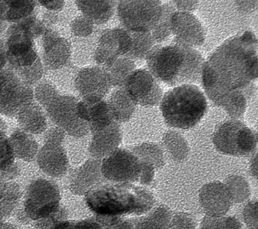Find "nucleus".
<instances>
[{
  "mask_svg": "<svg viewBox=\"0 0 258 229\" xmlns=\"http://www.w3.org/2000/svg\"><path fill=\"white\" fill-rule=\"evenodd\" d=\"M257 78V41L250 31L230 37L204 61L201 82L206 95L230 116L243 115Z\"/></svg>",
  "mask_w": 258,
  "mask_h": 229,
  "instance_id": "obj_1",
  "label": "nucleus"
},
{
  "mask_svg": "<svg viewBox=\"0 0 258 229\" xmlns=\"http://www.w3.org/2000/svg\"><path fill=\"white\" fill-rule=\"evenodd\" d=\"M149 72L170 86L199 84L205 61L194 48L173 43L155 45L146 57Z\"/></svg>",
  "mask_w": 258,
  "mask_h": 229,
  "instance_id": "obj_2",
  "label": "nucleus"
},
{
  "mask_svg": "<svg viewBox=\"0 0 258 229\" xmlns=\"http://www.w3.org/2000/svg\"><path fill=\"white\" fill-rule=\"evenodd\" d=\"M154 199L148 191L127 184L93 187L88 192L86 202L98 215L117 216L145 213L153 207Z\"/></svg>",
  "mask_w": 258,
  "mask_h": 229,
  "instance_id": "obj_3",
  "label": "nucleus"
},
{
  "mask_svg": "<svg viewBox=\"0 0 258 229\" xmlns=\"http://www.w3.org/2000/svg\"><path fill=\"white\" fill-rule=\"evenodd\" d=\"M160 103L166 123L170 126L183 129L195 126L207 108L204 93L192 84L175 87L163 95Z\"/></svg>",
  "mask_w": 258,
  "mask_h": 229,
  "instance_id": "obj_4",
  "label": "nucleus"
},
{
  "mask_svg": "<svg viewBox=\"0 0 258 229\" xmlns=\"http://www.w3.org/2000/svg\"><path fill=\"white\" fill-rule=\"evenodd\" d=\"M212 139L218 151L238 157L250 155L257 145L256 134L243 122L234 119L220 124Z\"/></svg>",
  "mask_w": 258,
  "mask_h": 229,
  "instance_id": "obj_5",
  "label": "nucleus"
},
{
  "mask_svg": "<svg viewBox=\"0 0 258 229\" xmlns=\"http://www.w3.org/2000/svg\"><path fill=\"white\" fill-rule=\"evenodd\" d=\"M78 99L73 96L57 92L42 107L50 119L68 135L82 137L90 131L88 122L77 112Z\"/></svg>",
  "mask_w": 258,
  "mask_h": 229,
  "instance_id": "obj_6",
  "label": "nucleus"
},
{
  "mask_svg": "<svg viewBox=\"0 0 258 229\" xmlns=\"http://www.w3.org/2000/svg\"><path fill=\"white\" fill-rule=\"evenodd\" d=\"M162 12L160 1H121L117 13L121 23L131 31L150 32Z\"/></svg>",
  "mask_w": 258,
  "mask_h": 229,
  "instance_id": "obj_7",
  "label": "nucleus"
},
{
  "mask_svg": "<svg viewBox=\"0 0 258 229\" xmlns=\"http://www.w3.org/2000/svg\"><path fill=\"white\" fill-rule=\"evenodd\" d=\"M60 199L55 184L44 179L35 180L28 187L23 211L30 220L47 217L58 209Z\"/></svg>",
  "mask_w": 258,
  "mask_h": 229,
  "instance_id": "obj_8",
  "label": "nucleus"
},
{
  "mask_svg": "<svg viewBox=\"0 0 258 229\" xmlns=\"http://www.w3.org/2000/svg\"><path fill=\"white\" fill-rule=\"evenodd\" d=\"M65 137V131L58 126L50 128L45 135L36 160L40 169L48 176L60 177L68 171L69 159L63 145Z\"/></svg>",
  "mask_w": 258,
  "mask_h": 229,
  "instance_id": "obj_9",
  "label": "nucleus"
},
{
  "mask_svg": "<svg viewBox=\"0 0 258 229\" xmlns=\"http://www.w3.org/2000/svg\"><path fill=\"white\" fill-rule=\"evenodd\" d=\"M34 98L31 86L23 82L8 67L0 70V114L16 117L19 111Z\"/></svg>",
  "mask_w": 258,
  "mask_h": 229,
  "instance_id": "obj_10",
  "label": "nucleus"
},
{
  "mask_svg": "<svg viewBox=\"0 0 258 229\" xmlns=\"http://www.w3.org/2000/svg\"><path fill=\"white\" fill-rule=\"evenodd\" d=\"M141 161L131 151L117 148L101 161V172L106 179L117 182L139 179Z\"/></svg>",
  "mask_w": 258,
  "mask_h": 229,
  "instance_id": "obj_11",
  "label": "nucleus"
},
{
  "mask_svg": "<svg viewBox=\"0 0 258 229\" xmlns=\"http://www.w3.org/2000/svg\"><path fill=\"white\" fill-rule=\"evenodd\" d=\"M124 88L136 104L143 107L155 106L162 98V91L157 80L146 69L135 70Z\"/></svg>",
  "mask_w": 258,
  "mask_h": 229,
  "instance_id": "obj_12",
  "label": "nucleus"
},
{
  "mask_svg": "<svg viewBox=\"0 0 258 229\" xmlns=\"http://www.w3.org/2000/svg\"><path fill=\"white\" fill-rule=\"evenodd\" d=\"M112 86L105 69L89 66L81 69L75 79V87L83 100L94 103L102 100Z\"/></svg>",
  "mask_w": 258,
  "mask_h": 229,
  "instance_id": "obj_13",
  "label": "nucleus"
},
{
  "mask_svg": "<svg viewBox=\"0 0 258 229\" xmlns=\"http://www.w3.org/2000/svg\"><path fill=\"white\" fill-rule=\"evenodd\" d=\"M131 45L132 38L130 33L121 29L107 30L99 40L94 59L98 64L106 68L120 55L126 54Z\"/></svg>",
  "mask_w": 258,
  "mask_h": 229,
  "instance_id": "obj_14",
  "label": "nucleus"
},
{
  "mask_svg": "<svg viewBox=\"0 0 258 229\" xmlns=\"http://www.w3.org/2000/svg\"><path fill=\"white\" fill-rule=\"evenodd\" d=\"M173 43L191 47L202 45L205 42V30L199 20L192 13L175 11L170 20Z\"/></svg>",
  "mask_w": 258,
  "mask_h": 229,
  "instance_id": "obj_15",
  "label": "nucleus"
},
{
  "mask_svg": "<svg viewBox=\"0 0 258 229\" xmlns=\"http://www.w3.org/2000/svg\"><path fill=\"white\" fill-rule=\"evenodd\" d=\"M39 39L40 57L44 68L55 70L66 65L71 55L70 44L66 39L49 28Z\"/></svg>",
  "mask_w": 258,
  "mask_h": 229,
  "instance_id": "obj_16",
  "label": "nucleus"
},
{
  "mask_svg": "<svg viewBox=\"0 0 258 229\" xmlns=\"http://www.w3.org/2000/svg\"><path fill=\"white\" fill-rule=\"evenodd\" d=\"M199 198L204 212L211 216L224 215L232 203L225 184L218 181L205 184L200 190Z\"/></svg>",
  "mask_w": 258,
  "mask_h": 229,
  "instance_id": "obj_17",
  "label": "nucleus"
},
{
  "mask_svg": "<svg viewBox=\"0 0 258 229\" xmlns=\"http://www.w3.org/2000/svg\"><path fill=\"white\" fill-rule=\"evenodd\" d=\"M92 134L88 150L97 159H103L118 148L122 139L119 125L115 121Z\"/></svg>",
  "mask_w": 258,
  "mask_h": 229,
  "instance_id": "obj_18",
  "label": "nucleus"
},
{
  "mask_svg": "<svg viewBox=\"0 0 258 229\" xmlns=\"http://www.w3.org/2000/svg\"><path fill=\"white\" fill-rule=\"evenodd\" d=\"M102 175L101 160L88 159L74 172L70 181L72 192L84 194L98 184Z\"/></svg>",
  "mask_w": 258,
  "mask_h": 229,
  "instance_id": "obj_19",
  "label": "nucleus"
},
{
  "mask_svg": "<svg viewBox=\"0 0 258 229\" xmlns=\"http://www.w3.org/2000/svg\"><path fill=\"white\" fill-rule=\"evenodd\" d=\"M16 118L22 130L31 134H39L47 128V119L42 107L34 100L24 105Z\"/></svg>",
  "mask_w": 258,
  "mask_h": 229,
  "instance_id": "obj_20",
  "label": "nucleus"
},
{
  "mask_svg": "<svg viewBox=\"0 0 258 229\" xmlns=\"http://www.w3.org/2000/svg\"><path fill=\"white\" fill-rule=\"evenodd\" d=\"M107 103L114 120L118 123L130 120L135 111L137 105L124 87L114 90Z\"/></svg>",
  "mask_w": 258,
  "mask_h": 229,
  "instance_id": "obj_21",
  "label": "nucleus"
},
{
  "mask_svg": "<svg viewBox=\"0 0 258 229\" xmlns=\"http://www.w3.org/2000/svg\"><path fill=\"white\" fill-rule=\"evenodd\" d=\"M21 129L14 131L9 138L15 157L25 162L36 159L38 144L32 135Z\"/></svg>",
  "mask_w": 258,
  "mask_h": 229,
  "instance_id": "obj_22",
  "label": "nucleus"
},
{
  "mask_svg": "<svg viewBox=\"0 0 258 229\" xmlns=\"http://www.w3.org/2000/svg\"><path fill=\"white\" fill-rule=\"evenodd\" d=\"M79 9L93 23L99 24L107 22L112 15L114 2L112 1H76Z\"/></svg>",
  "mask_w": 258,
  "mask_h": 229,
  "instance_id": "obj_23",
  "label": "nucleus"
},
{
  "mask_svg": "<svg viewBox=\"0 0 258 229\" xmlns=\"http://www.w3.org/2000/svg\"><path fill=\"white\" fill-rule=\"evenodd\" d=\"M87 104V122L91 133L102 129L114 121L107 102L101 100L94 103Z\"/></svg>",
  "mask_w": 258,
  "mask_h": 229,
  "instance_id": "obj_24",
  "label": "nucleus"
},
{
  "mask_svg": "<svg viewBox=\"0 0 258 229\" xmlns=\"http://www.w3.org/2000/svg\"><path fill=\"white\" fill-rule=\"evenodd\" d=\"M105 69L111 85L123 88L128 77L136 70V64L132 59L128 57L118 58Z\"/></svg>",
  "mask_w": 258,
  "mask_h": 229,
  "instance_id": "obj_25",
  "label": "nucleus"
},
{
  "mask_svg": "<svg viewBox=\"0 0 258 229\" xmlns=\"http://www.w3.org/2000/svg\"><path fill=\"white\" fill-rule=\"evenodd\" d=\"M130 35L132 38V45L126 56L132 59L146 58L155 46V42L151 32L132 31Z\"/></svg>",
  "mask_w": 258,
  "mask_h": 229,
  "instance_id": "obj_26",
  "label": "nucleus"
},
{
  "mask_svg": "<svg viewBox=\"0 0 258 229\" xmlns=\"http://www.w3.org/2000/svg\"><path fill=\"white\" fill-rule=\"evenodd\" d=\"M22 197L20 186L16 182L6 181L0 191V207L3 217L11 214Z\"/></svg>",
  "mask_w": 258,
  "mask_h": 229,
  "instance_id": "obj_27",
  "label": "nucleus"
},
{
  "mask_svg": "<svg viewBox=\"0 0 258 229\" xmlns=\"http://www.w3.org/2000/svg\"><path fill=\"white\" fill-rule=\"evenodd\" d=\"M8 6L6 21L9 23H17L33 15L38 6L35 1H6Z\"/></svg>",
  "mask_w": 258,
  "mask_h": 229,
  "instance_id": "obj_28",
  "label": "nucleus"
},
{
  "mask_svg": "<svg viewBox=\"0 0 258 229\" xmlns=\"http://www.w3.org/2000/svg\"><path fill=\"white\" fill-rule=\"evenodd\" d=\"M171 212L165 205L157 207L148 216L139 221L136 228H168L170 227Z\"/></svg>",
  "mask_w": 258,
  "mask_h": 229,
  "instance_id": "obj_29",
  "label": "nucleus"
},
{
  "mask_svg": "<svg viewBox=\"0 0 258 229\" xmlns=\"http://www.w3.org/2000/svg\"><path fill=\"white\" fill-rule=\"evenodd\" d=\"M131 152L140 160L149 163L155 168L160 167L164 164L162 150L156 144L142 143L133 147Z\"/></svg>",
  "mask_w": 258,
  "mask_h": 229,
  "instance_id": "obj_30",
  "label": "nucleus"
},
{
  "mask_svg": "<svg viewBox=\"0 0 258 229\" xmlns=\"http://www.w3.org/2000/svg\"><path fill=\"white\" fill-rule=\"evenodd\" d=\"M176 11L172 2L162 4V12L157 25L151 31L155 42L165 41L171 34L170 20L173 13Z\"/></svg>",
  "mask_w": 258,
  "mask_h": 229,
  "instance_id": "obj_31",
  "label": "nucleus"
},
{
  "mask_svg": "<svg viewBox=\"0 0 258 229\" xmlns=\"http://www.w3.org/2000/svg\"><path fill=\"white\" fill-rule=\"evenodd\" d=\"M232 202L241 203L250 196L249 186L245 178L239 175L228 177L225 184Z\"/></svg>",
  "mask_w": 258,
  "mask_h": 229,
  "instance_id": "obj_32",
  "label": "nucleus"
},
{
  "mask_svg": "<svg viewBox=\"0 0 258 229\" xmlns=\"http://www.w3.org/2000/svg\"><path fill=\"white\" fill-rule=\"evenodd\" d=\"M164 143L174 159L181 160L187 155L188 148L185 140L174 132L167 133L163 137Z\"/></svg>",
  "mask_w": 258,
  "mask_h": 229,
  "instance_id": "obj_33",
  "label": "nucleus"
},
{
  "mask_svg": "<svg viewBox=\"0 0 258 229\" xmlns=\"http://www.w3.org/2000/svg\"><path fill=\"white\" fill-rule=\"evenodd\" d=\"M43 70L44 67L39 56L32 65L19 68L13 71L23 82L32 86L36 85L42 79Z\"/></svg>",
  "mask_w": 258,
  "mask_h": 229,
  "instance_id": "obj_34",
  "label": "nucleus"
},
{
  "mask_svg": "<svg viewBox=\"0 0 258 229\" xmlns=\"http://www.w3.org/2000/svg\"><path fill=\"white\" fill-rule=\"evenodd\" d=\"M202 228H240V221L234 216H211L207 215L201 224Z\"/></svg>",
  "mask_w": 258,
  "mask_h": 229,
  "instance_id": "obj_35",
  "label": "nucleus"
},
{
  "mask_svg": "<svg viewBox=\"0 0 258 229\" xmlns=\"http://www.w3.org/2000/svg\"><path fill=\"white\" fill-rule=\"evenodd\" d=\"M15 156L5 132L0 131V171H4L15 163Z\"/></svg>",
  "mask_w": 258,
  "mask_h": 229,
  "instance_id": "obj_36",
  "label": "nucleus"
},
{
  "mask_svg": "<svg viewBox=\"0 0 258 229\" xmlns=\"http://www.w3.org/2000/svg\"><path fill=\"white\" fill-rule=\"evenodd\" d=\"M93 24L91 20L85 16H80L72 22L71 28L76 36L86 37L92 32Z\"/></svg>",
  "mask_w": 258,
  "mask_h": 229,
  "instance_id": "obj_37",
  "label": "nucleus"
},
{
  "mask_svg": "<svg viewBox=\"0 0 258 229\" xmlns=\"http://www.w3.org/2000/svg\"><path fill=\"white\" fill-rule=\"evenodd\" d=\"M258 205L257 201L249 202L244 207L242 215L244 222L250 228L258 227Z\"/></svg>",
  "mask_w": 258,
  "mask_h": 229,
  "instance_id": "obj_38",
  "label": "nucleus"
},
{
  "mask_svg": "<svg viewBox=\"0 0 258 229\" xmlns=\"http://www.w3.org/2000/svg\"><path fill=\"white\" fill-rule=\"evenodd\" d=\"M196 222L189 214L184 212H178L172 216L170 227L172 228H194Z\"/></svg>",
  "mask_w": 258,
  "mask_h": 229,
  "instance_id": "obj_39",
  "label": "nucleus"
},
{
  "mask_svg": "<svg viewBox=\"0 0 258 229\" xmlns=\"http://www.w3.org/2000/svg\"><path fill=\"white\" fill-rule=\"evenodd\" d=\"M141 164L140 181L143 184H149L154 178L155 167L151 164L143 161H141Z\"/></svg>",
  "mask_w": 258,
  "mask_h": 229,
  "instance_id": "obj_40",
  "label": "nucleus"
},
{
  "mask_svg": "<svg viewBox=\"0 0 258 229\" xmlns=\"http://www.w3.org/2000/svg\"><path fill=\"white\" fill-rule=\"evenodd\" d=\"M172 3L176 11L190 13L196 9L198 5V1H173Z\"/></svg>",
  "mask_w": 258,
  "mask_h": 229,
  "instance_id": "obj_41",
  "label": "nucleus"
},
{
  "mask_svg": "<svg viewBox=\"0 0 258 229\" xmlns=\"http://www.w3.org/2000/svg\"><path fill=\"white\" fill-rule=\"evenodd\" d=\"M239 11L244 13H250L257 8V1H237L235 2Z\"/></svg>",
  "mask_w": 258,
  "mask_h": 229,
  "instance_id": "obj_42",
  "label": "nucleus"
},
{
  "mask_svg": "<svg viewBox=\"0 0 258 229\" xmlns=\"http://www.w3.org/2000/svg\"><path fill=\"white\" fill-rule=\"evenodd\" d=\"M38 3L48 11H57L61 10L65 4L64 1H38Z\"/></svg>",
  "mask_w": 258,
  "mask_h": 229,
  "instance_id": "obj_43",
  "label": "nucleus"
},
{
  "mask_svg": "<svg viewBox=\"0 0 258 229\" xmlns=\"http://www.w3.org/2000/svg\"><path fill=\"white\" fill-rule=\"evenodd\" d=\"M1 171L6 181H11L17 178L20 172L19 167L15 163L7 169Z\"/></svg>",
  "mask_w": 258,
  "mask_h": 229,
  "instance_id": "obj_44",
  "label": "nucleus"
},
{
  "mask_svg": "<svg viewBox=\"0 0 258 229\" xmlns=\"http://www.w3.org/2000/svg\"><path fill=\"white\" fill-rule=\"evenodd\" d=\"M101 226L98 222L92 220H83L75 224L72 223V228H99Z\"/></svg>",
  "mask_w": 258,
  "mask_h": 229,
  "instance_id": "obj_45",
  "label": "nucleus"
},
{
  "mask_svg": "<svg viewBox=\"0 0 258 229\" xmlns=\"http://www.w3.org/2000/svg\"><path fill=\"white\" fill-rule=\"evenodd\" d=\"M7 62L5 39L0 37V70L4 68Z\"/></svg>",
  "mask_w": 258,
  "mask_h": 229,
  "instance_id": "obj_46",
  "label": "nucleus"
},
{
  "mask_svg": "<svg viewBox=\"0 0 258 229\" xmlns=\"http://www.w3.org/2000/svg\"><path fill=\"white\" fill-rule=\"evenodd\" d=\"M8 6L6 1H0V19L6 21V15Z\"/></svg>",
  "mask_w": 258,
  "mask_h": 229,
  "instance_id": "obj_47",
  "label": "nucleus"
},
{
  "mask_svg": "<svg viewBox=\"0 0 258 229\" xmlns=\"http://www.w3.org/2000/svg\"><path fill=\"white\" fill-rule=\"evenodd\" d=\"M250 172L251 174L255 177L256 178H257V155L256 153L252 158L250 164Z\"/></svg>",
  "mask_w": 258,
  "mask_h": 229,
  "instance_id": "obj_48",
  "label": "nucleus"
},
{
  "mask_svg": "<svg viewBox=\"0 0 258 229\" xmlns=\"http://www.w3.org/2000/svg\"><path fill=\"white\" fill-rule=\"evenodd\" d=\"M9 26V23L8 22L0 19V37L4 38Z\"/></svg>",
  "mask_w": 258,
  "mask_h": 229,
  "instance_id": "obj_49",
  "label": "nucleus"
},
{
  "mask_svg": "<svg viewBox=\"0 0 258 229\" xmlns=\"http://www.w3.org/2000/svg\"><path fill=\"white\" fill-rule=\"evenodd\" d=\"M17 227L12 223L0 222V228H16Z\"/></svg>",
  "mask_w": 258,
  "mask_h": 229,
  "instance_id": "obj_50",
  "label": "nucleus"
},
{
  "mask_svg": "<svg viewBox=\"0 0 258 229\" xmlns=\"http://www.w3.org/2000/svg\"><path fill=\"white\" fill-rule=\"evenodd\" d=\"M7 127L6 122L3 119L0 118V131L5 132Z\"/></svg>",
  "mask_w": 258,
  "mask_h": 229,
  "instance_id": "obj_51",
  "label": "nucleus"
},
{
  "mask_svg": "<svg viewBox=\"0 0 258 229\" xmlns=\"http://www.w3.org/2000/svg\"><path fill=\"white\" fill-rule=\"evenodd\" d=\"M6 181L4 179L3 175L2 174L1 171H0V191L3 188L4 185L6 183Z\"/></svg>",
  "mask_w": 258,
  "mask_h": 229,
  "instance_id": "obj_52",
  "label": "nucleus"
},
{
  "mask_svg": "<svg viewBox=\"0 0 258 229\" xmlns=\"http://www.w3.org/2000/svg\"><path fill=\"white\" fill-rule=\"evenodd\" d=\"M3 218V216L2 211H1V207H0V220L1 219H2Z\"/></svg>",
  "mask_w": 258,
  "mask_h": 229,
  "instance_id": "obj_53",
  "label": "nucleus"
}]
</instances>
